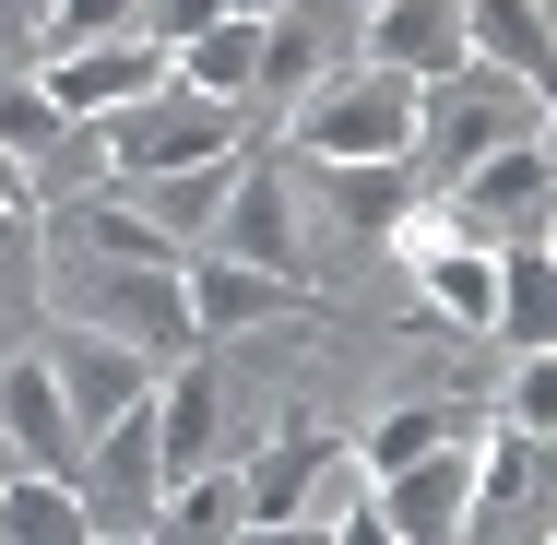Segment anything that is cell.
I'll use <instances>...</instances> for the list:
<instances>
[{
    "instance_id": "cell-32",
    "label": "cell",
    "mask_w": 557,
    "mask_h": 545,
    "mask_svg": "<svg viewBox=\"0 0 557 545\" xmlns=\"http://www.w3.org/2000/svg\"><path fill=\"white\" fill-rule=\"evenodd\" d=\"M84 545H154V534H84Z\"/></svg>"
},
{
    "instance_id": "cell-19",
    "label": "cell",
    "mask_w": 557,
    "mask_h": 545,
    "mask_svg": "<svg viewBox=\"0 0 557 545\" xmlns=\"http://www.w3.org/2000/svg\"><path fill=\"white\" fill-rule=\"evenodd\" d=\"M166 84H178V96H214V108H249V84H261V24L214 12L202 36L166 48Z\"/></svg>"
},
{
    "instance_id": "cell-17",
    "label": "cell",
    "mask_w": 557,
    "mask_h": 545,
    "mask_svg": "<svg viewBox=\"0 0 557 545\" xmlns=\"http://www.w3.org/2000/svg\"><path fill=\"white\" fill-rule=\"evenodd\" d=\"M462 60L498 72V84H546V60H557L546 0H462Z\"/></svg>"
},
{
    "instance_id": "cell-28",
    "label": "cell",
    "mask_w": 557,
    "mask_h": 545,
    "mask_svg": "<svg viewBox=\"0 0 557 545\" xmlns=\"http://www.w3.org/2000/svg\"><path fill=\"white\" fill-rule=\"evenodd\" d=\"M0 261H36V202H0Z\"/></svg>"
},
{
    "instance_id": "cell-26",
    "label": "cell",
    "mask_w": 557,
    "mask_h": 545,
    "mask_svg": "<svg viewBox=\"0 0 557 545\" xmlns=\"http://www.w3.org/2000/svg\"><path fill=\"white\" fill-rule=\"evenodd\" d=\"M96 36H131V0H48V60L96 48Z\"/></svg>"
},
{
    "instance_id": "cell-8",
    "label": "cell",
    "mask_w": 557,
    "mask_h": 545,
    "mask_svg": "<svg viewBox=\"0 0 557 545\" xmlns=\"http://www.w3.org/2000/svg\"><path fill=\"white\" fill-rule=\"evenodd\" d=\"M24 84L72 119V131H96V119L143 108V96L166 84V48H154V36H96V48H60V60H48V72H24Z\"/></svg>"
},
{
    "instance_id": "cell-33",
    "label": "cell",
    "mask_w": 557,
    "mask_h": 545,
    "mask_svg": "<svg viewBox=\"0 0 557 545\" xmlns=\"http://www.w3.org/2000/svg\"><path fill=\"white\" fill-rule=\"evenodd\" d=\"M0 474H12V450H0Z\"/></svg>"
},
{
    "instance_id": "cell-18",
    "label": "cell",
    "mask_w": 557,
    "mask_h": 545,
    "mask_svg": "<svg viewBox=\"0 0 557 545\" xmlns=\"http://www.w3.org/2000/svg\"><path fill=\"white\" fill-rule=\"evenodd\" d=\"M143 416H154V462H166V486L214 462V380H202V356H178V368H154V392H143Z\"/></svg>"
},
{
    "instance_id": "cell-6",
    "label": "cell",
    "mask_w": 557,
    "mask_h": 545,
    "mask_svg": "<svg viewBox=\"0 0 557 545\" xmlns=\"http://www.w3.org/2000/svg\"><path fill=\"white\" fill-rule=\"evenodd\" d=\"M546 178H557L546 143H498V154H474V166H462L450 190H428V202H440L474 249H510V237H546Z\"/></svg>"
},
{
    "instance_id": "cell-24",
    "label": "cell",
    "mask_w": 557,
    "mask_h": 545,
    "mask_svg": "<svg viewBox=\"0 0 557 545\" xmlns=\"http://www.w3.org/2000/svg\"><path fill=\"white\" fill-rule=\"evenodd\" d=\"M96 510L72 474H0V545H84Z\"/></svg>"
},
{
    "instance_id": "cell-4",
    "label": "cell",
    "mask_w": 557,
    "mask_h": 545,
    "mask_svg": "<svg viewBox=\"0 0 557 545\" xmlns=\"http://www.w3.org/2000/svg\"><path fill=\"white\" fill-rule=\"evenodd\" d=\"M96 154H108V178H178V166H214V154H237V108L154 84L143 108L96 119Z\"/></svg>"
},
{
    "instance_id": "cell-12",
    "label": "cell",
    "mask_w": 557,
    "mask_h": 545,
    "mask_svg": "<svg viewBox=\"0 0 557 545\" xmlns=\"http://www.w3.org/2000/svg\"><path fill=\"white\" fill-rule=\"evenodd\" d=\"M333 72H356V0H285L273 24H261V84L249 96H321Z\"/></svg>"
},
{
    "instance_id": "cell-5",
    "label": "cell",
    "mask_w": 557,
    "mask_h": 545,
    "mask_svg": "<svg viewBox=\"0 0 557 545\" xmlns=\"http://www.w3.org/2000/svg\"><path fill=\"white\" fill-rule=\"evenodd\" d=\"M380 237H392V273H416V297H428L440 321L486 332V297H498V249H474V237L440 214V202H404Z\"/></svg>"
},
{
    "instance_id": "cell-29",
    "label": "cell",
    "mask_w": 557,
    "mask_h": 545,
    "mask_svg": "<svg viewBox=\"0 0 557 545\" xmlns=\"http://www.w3.org/2000/svg\"><path fill=\"white\" fill-rule=\"evenodd\" d=\"M333 545H392V534H380V510L356 498V510H333Z\"/></svg>"
},
{
    "instance_id": "cell-30",
    "label": "cell",
    "mask_w": 557,
    "mask_h": 545,
    "mask_svg": "<svg viewBox=\"0 0 557 545\" xmlns=\"http://www.w3.org/2000/svg\"><path fill=\"white\" fill-rule=\"evenodd\" d=\"M0 202H36V178H24V166H12V154H0Z\"/></svg>"
},
{
    "instance_id": "cell-27",
    "label": "cell",
    "mask_w": 557,
    "mask_h": 545,
    "mask_svg": "<svg viewBox=\"0 0 557 545\" xmlns=\"http://www.w3.org/2000/svg\"><path fill=\"white\" fill-rule=\"evenodd\" d=\"M498 416H522V428H546V356H522V368H510V392H498Z\"/></svg>"
},
{
    "instance_id": "cell-13",
    "label": "cell",
    "mask_w": 557,
    "mask_h": 545,
    "mask_svg": "<svg viewBox=\"0 0 557 545\" xmlns=\"http://www.w3.org/2000/svg\"><path fill=\"white\" fill-rule=\"evenodd\" d=\"M202 249H225V261H249V273H285L297 285V178L285 166H261V154H237V178H225V214Z\"/></svg>"
},
{
    "instance_id": "cell-22",
    "label": "cell",
    "mask_w": 557,
    "mask_h": 545,
    "mask_svg": "<svg viewBox=\"0 0 557 545\" xmlns=\"http://www.w3.org/2000/svg\"><path fill=\"white\" fill-rule=\"evenodd\" d=\"M154 545H237L249 534V498H237V462H202V474H178L166 498H154Z\"/></svg>"
},
{
    "instance_id": "cell-25",
    "label": "cell",
    "mask_w": 557,
    "mask_h": 545,
    "mask_svg": "<svg viewBox=\"0 0 557 545\" xmlns=\"http://www.w3.org/2000/svg\"><path fill=\"white\" fill-rule=\"evenodd\" d=\"M333 190H344V214L368 225V237H380V225L416 202V190H404V166H333Z\"/></svg>"
},
{
    "instance_id": "cell-21",
    "label": "cell",
    "mask_w": 557,
    "mask_h": 545,
    "mask_svg": "<svg viewBox=\"0 0 557 545\" xmlns=\"http://www.w3.org/2000/svg\"><path fill=\"white\" fill-rule=\"evenodd\" d=\"M546 321H557V261H546V237H510V249H498L486 332H498L510 356H546Z\"/></svg>"
},
{
    "instance_id": "cell-20",
    "label": "cell",
    "mask_w": 557,
    "mask_h": 545,
    "mask_svg": "<svg viewBox=\"0 0 557 545\" xmlns=\"http://www.w3.org/2000/svg\"><path fill=\"white\" fill-rule=\"evenodd\" d=\"M486 428V404H392L368 438H344V474H392V462H428V450H450V438H474Z\"/></svg>"
},
{
    "instance_id": "cell-15",
    "label": "cell",
    "mask_w": 557,
    "mask_h": 545,
    "mask_svg": "<svg viewBox=\"0 0 557 545\" xmlns=\"http://www.w3.org/2000/svg\"><path fill=\"white\" fill-rule=\"evenodd\" d=\"M178 309H190V344H225V332L285 321L297 285H285V273H249V261H225V249H190V261H178Z\"/></svg>"
},
{
    "instance_id": "cell-31",
    "label": "cell",
    "mask_w": 557,
    "mask_h": 545,
    "mask_svg": "<svg viewBox=\"0 0 557 545\" xmlns=\"http://www.w3.org/2000/svg\"><path fill=\"white\" fill-rule=\"evenodd\" d=\"M225 12H237V24H273V12H285V0H225Z\"/></svg>"
},
{
    "instance_id": "cell-9",
    "label": "cell",
    "mask_w": 557,
    "mask_h": 545,
    "mask_svg": "<svg viewBox=\"0 0 557 545\" xmlns=\"http://www.w3.org/2000/svg\"><path fill=\"white\" fill-rule=\"evenodd\" d=\"M356 72L392 84H450L462 72V0H356Z\"/></svg>"
},
{
    "instance_id": "cell-11",
    "label": "cell",
    "mask_w": 557,
    "mask_h": 545,
    "mask_svg": "<svg viewBox=\"0 0 557 545\" xmlns=\"http://www.w3.org/2000/svg\"><path fill=\"white\" fill-rule=\"evenodd\" d=\"M333 474H344V428H321V416H285V428L237 462V498H249V522H309Z\"/></svg>"
},
{
    "instance_id": "cell-23",
    "label": "cell",
    "mask_w": 557,
    "mask_h": 545,
    "mask_svg": "<svg viewBox=\"0 0 557 545\" xmlns=\"http://www.w3.org/2000/svg\"><path fill=\"white\" fill-rule=\"evenodd\" d=\"M225 178H237V154H214V166H178V178H131V202H143V225L166 237V249H202L225 214Z\"/></svg>"
},
{
    "instance_id": "cell-10",
    "label": "cell",
    "mask_w": 557,
    "mask_h": 545,
    "mask_svg": "<svg viewBox=\"0 0 557 545\" xmlns=\"http://www.w3.org/2000/svg\"><path fill=\"white\" fill-rule=\"evenodd\" d=\"M72 486H84L96 534H143V522H154V498H166V462H154V416H143V404H131V416H108V428L84 438Z\"/></svg>"
},
{
    "instance_id": "cell-14",
    "label": "cell",
    "mask_w": 557,
    "mask_h": 545,
    "mask_svg": "<svg viewBox=\"0 0 557 545\" xmlns=\"http://www.w3.org/2000/svg\"><path fill=\"white\" fill-rule=\"evenodd\" d=\"M0 450H12V474H72L84 462V428H72V404H60L36 344L0 356Z\"/></svg>"
},
{
    "instance_id": "cell-2",
    "label": "cell",
    "mask_w": 557,
    "mask_h": 545,
    "mask_svg": "<svg viewBox=\"0 0 557 545\" xmlns=\"http://www.w3.org/2000/svg\"><path fill=\"white\" fill-rule=\"evenodd\" d=\"M285 154H309V166H416V84H392V72H333L321 96H297Z\"/></svg>"
},
{
    "instance_id": "cell-7",
    "label": "cell",
    "mask_w": 557,
    "mask_h": 545,
    "mask_svg": "<svg viewBox=\"0 0 557 545\" xmlns=\"http://www.w3.org/2000/svg\"><path fill=\"white\" fill-rule=\"evenodd\" d=\"M368 510H380V534H392V545H462V534H474V438H450V450H428V462L368 474Z\"/></svg>"
},
{
    "instance_id": "cell-1",
    "label": "cell",
    "mask_w": 557,
    "mask_h": 545,
    "mask_svg": "<svg viewBox=\"0 0 557 545\" xmlns=\"http://www.w3.org/2000/svg\"><path fill=\"white\" fill-rule=\"evenodd\" d=\"M36 285H48V321L96 332V344H131L154 368L202 356L190 344V309H178V261H96V249H36Z\"/></svg>"
},
{
    "instance_id": "cell-16",
    "label": "cell",
    "mask_w": 557,
    "mask_h": 545,
    "mask_svg": "<svg viewBox=\"0 0 557 545\" xmlns=\"http://www.w3.org/2000/svg\"><path fill=\"white\" fill-rule=\"evenodd\" d=\"M36 356H48V380H60V404H72V428H84V438L154 392V356H131V344H96V332H48Z\"/></svg>"
},
{
    "instance_id": "cell-3",
    "label": "cell",
    "mask_w": 557,
    "mask_h": 545,
    "mask_svg": "<svg viewBox=\"0 0 557 545\" xmlns=\"http://www.w3.org/2000/svg\"><path fill=\"white\" fill-rule=\"evenodd\" d=\"M498 143H546V84H498V72H450L416 96V154L440 166V190L474 166V154H498Z\"/></svg>"
}]
</instances>
